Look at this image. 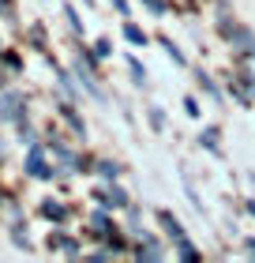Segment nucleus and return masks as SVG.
Instances as JSON below:
<instances>
[{"instance_id": "nucleus-7", "label": "nucleus", "mask_w": 255, "mask_h": 263, "mask_svg": "<svg viewBox=\"0 0 255 263\" xmlns=\"http://www.w3.org/2000/svg\"><path fill=\"white\" fill-rule=\"evenodd\" d=\"M184 109H188V117H199V105H195V98H184Z\"/></svg>"}, {"instance_id": "nucleus-2", "label": "nucleus", "mask_w": 255, "mask_h": 263, "mask_svg": "<svg viewBox=\"0 0 255 263\" xmlns=\"http://www.w3.org/2000/svg\"><path fill=\"white\" fill-rule=\"evenodd\" d=\"M15 109H23V98H19V94H4V98H0V117L11 121V117H19Z\"/></svg>"}, {"instance_id": "nucleus-4", "label": "nucleus", "mask_w": 255, "mask_h": 263, "mask_svg": "<svg viewBox=\"0 0 255 263\" xmlns=\"http://www.w3.org/2000/svg\"><path fill=\"white\" fill-rule=\"evenodd\" d=\"M124 34H128V42H131V45H143V42H147V34H143V30H135V27H128Z\"/></svg>"}, {"instance_id": "nucleus-8", "label": "nucleus", "mask_w": 255, "mask_h": 263, "mask_svg": "<svg viewBox=\"0 0 255 263\" xmlns=\"http://www.w3.org/2000/svg\"><path fill=\"white\" fill-rule=\"evenodd\" d=\"M102 177H105V181H113V177H116V165L105 162V165H102Z\"/></svg>"}, {"instance_id": "nucleus-3", "label": "nucleus", "mask_w": 255, "mask_h": 263, "mask_svg": "<svg viewBox=\"0 0 255 263\" xmlns=\"http://www.w3.org/2000/svg\"><path fill=\"white\" fill-rule=\"evenodd\" d=\"M42 214H45V218H64V207H53V199H49L42 207Z\"/></svg>"}, {"instance_id": "nucleus-5", "label": "nucleus", "mask_w": 255, "mask_h": 263, "mask_svg": "<svg viewBox=\"0 0 255 263\" xmlns=\"http://www.w3.org/2000/svg\"><path fill=\"white\" fill-rule=\"evenodd\" d=\"M131 76H135V83H139V87H143V83H147V71L139 68V61H131Z\"/></svg>"}, {"instance_id": "nucleus-6", "label": "nucleus", "mask_w": 255, "mask_h": 263, "mask_svg": "<svg viewBox=\"0 0 255 263\" xmlns=\"http://www.w3.org/2000/svg\"><path fill=\"white\" fill-rule=\"evenodd\" d=\"M150 124H154V128H165V117H162V109H150Z\"/></svg>"}, {"instance_id": "nucleus-1", "label": "nucleus", "mask_w": 255, "mask_h": 263, "mask_svg": "<svg viewBox=\"0 0 255 263\" xmlns=\"http://www.w3.org/2000/svg\"><path fill=\"white\" fill-rule=\"evenodd\" d=\"M27 170H30V177H53V170H45V162H42V147H30V154H27Z\"/></svg>"}]
</instances>
